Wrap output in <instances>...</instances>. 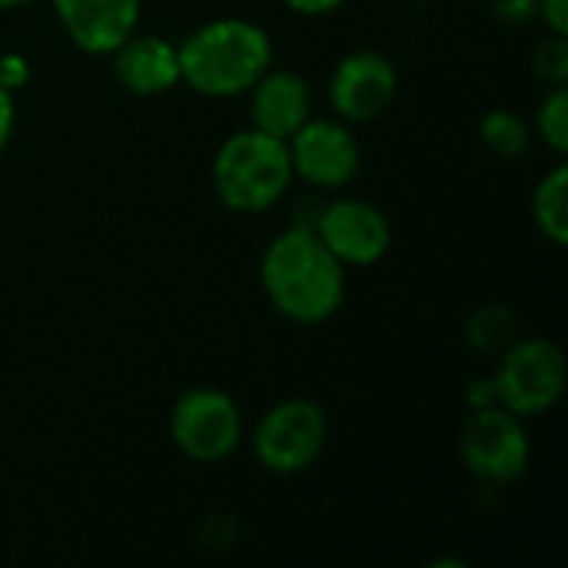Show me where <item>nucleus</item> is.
Returning a JSON list of instances; mask_svg holds the SVG:
<instances>
[{
  "mask_svg": "<svg viewBox=\"0 0 568 568\" xmlns=\"http://www.w3.org/2000/svg\"><path fill=\"white\" fill-rule=\"evenodd\" d=\"M266 303L296 326H320L346 303V266L326 250L310 223L280 230L260 256Z\"/></svg>",
  "mask_w": 568,
  "mask_h": 568,
  "instance_id": "nucleus-1",
  "label": "nucleus"
},
{
  "mask_svg": "<svg viewBox=\"0 0 568 568\" xmlns=\"http://www.w3.org/2000/svg\"><path fill=\"white\" fill-rule=\"evenodd\" d=\"M27 3H33V0H0V10H20Z\"/></svg>",
  "mask_w": 568,
  "mask_h": 568,
  "instance_id": "nucleus-25",
  "label": "nucleus"
},
{
  "mask_svg": "<svg viewBox=\"0 0 568 568\" xmlns=\"http://www.w3.org/2000/svg\"><path fill=\"white\" fill-rule=\"evenodd\" d=\"M329 419L313 399L293 396L270 406L253 429V456L273 476H300L313 469L326 449Z\"/></svg>",
  "mask_w": 568,
  "mask_h": 568,
  "instance_id": "nucleus-5",
  "label": "nucleus"
},
{
  "mask_svg": "<svg viewBox=\"0 0 568 568\" xmlns=\"http://www.w3.org/2000/svg\"><path fill=\"white\" fill-rule=\"evenodd\" d=\"M532 223L552 243H568V163L566 156L532 190Z\"/></svg>",
  "mask_w": 568,
  "mask_h": 568,
  "instance_id": "nucleus-14",
  "label": "nucleus"
},
{
  "mask_svg": "<svg viewBox=\"0 0 568 568\" xmlns=\"http://www.w3.org/2000/svg\"><path fill=\"white\" fill-rule=\"evenodd\" d=\"M496 17L509 27H526L539 20V0H496Z\"/></svg>",
  "mask_w": 568,
  "mask_h": 568,
  "instance_id": "nucleus-20",
  "label": "nucleus"
},
{
  "mask_svg": "<svg viewBox=\"0 0 568 568\" xmlns=\"http://www.w3.org/2000/svg\"><path fill=\"white\" fill-rule=\"evenodd\" d=\"M70 43L90 57H110L136 27L143 0H50Z\"/></svg>",
  "mask_w": 568,
  "mask_h": 568,
  "instance_id": "nucleus-11",
  "label": "nucleus"
},
{
  "mask_svg": "<svg viewBox=\"0 0 568 568\" xmlns=\"http://www.w3.org/2000/svg\"><path fill=\"white\" fill-rule=\"evenodd\" d=\"M250 126L290 140L313 116L310 80L286 67H270L250 90Z\"/></svg>",
  "mask_w": 568,
  "mask_h": 568,
  "instance_id": "nucleus-12",
  "label": "nucleus"
},
{
  "mask_svg": "<svg viewBox=\"0 0 568 568\" xmlns=\"http://www.w3.org/2000/svg\"><path fill=\"white\" fill-rule=\"evenodd\" d=\"M479 140L503 160L526 156L532 146V126L516 110H489L479 120Z\"/></svg>",
  "mask_w": 568,
  "mask_h": 568,
  "instance_id": "nucleus-16",
  "label": "nucleus"
},
{
  "mask_svg": "<svg viewBox=\"0 0 568 568\" xmlns=\"http://www.w3.org/2000/svg\"><path fill=\"white\" fill-rule=\"evenodd\" d=\"M280 3L300 17H326V13H336L346 0H280Z\"/></svg>",
  "mask_w": 568,
  "mask_h": 568,
  "instance_id": "nucleus-23",
  "label": "nucleus"
},
{
  "mask_svg": "<svg viewBox=\"0 0 568 568\" xmlns=\"http://www.w3.org/2000/svg\"><path fill=\"white\" fill-rule=\"evenodd\" d=\"M539 20L549 33H568V0H539Z\"/></svg>",
  "mask_w": 568,
  "mask_h": 568,
  "instance_id": "nucleus-21",
  "label": "nucleus"
},
{
  "mask_svg": "<svg viewBox=\"0 0 568 568\" xmlns=\"http://www.w3.org/2000/svg\"><path fill=\"white\" fill-rule=\"evenodd\" d=\"M496 403V386H493V376H479L469 383L466 389V406L469 409H483V406H493Z\"/></svg>",
  "mask_w": 568,
  "mask_h": 568,
  "instance_id": "nucleus-24",
  "label": "nucleus"
},
{
  "mask_svg": "<svg viewBox=\"0 0 568 568\" xmlns=\"http://www.w3.org/2000/svg\"><path fill=\"white\" fill-rule=\"evenodd\" d=\"M466 346L479 356H499L519 336V316L503 303H486L466 320Z\"/></svg>",
  "mask_w": 568,
  "mask_h": 568,
  "instance_id": "nucleus-15",
  "label": "nucleus"
},
{
  "mask_svg": "<svg viewBox=\"0 0 568 568\" xmlns=\"http://www.w3.org/2000/svg\"><path fill=\"white\" fill-rule=\"evenodd\" d=\"M180 83L210 100L246 97V90L273 67V40L266 27L246 17H216L176 43Z\"/></svg>",
  "mask_w": 568,
  "mask_h": 568,
  "instance_id": "nucleus-2",
  "label": "nucleus"
},
{
  "mask_svg": "<svg viewBox=\"0 0 568 568\" xmlns=\"http://www.w3.org/2000/svg\"><path fill=\"white\" fill-rule=\"evenodd\" d=\"M532 73L549 87L568 83V33H546L532 47Z\"/></svg>",
  "mask_w": 568,
  "mask_h": 568,
  "instance_id": "nucleus-18",
  "label": "nucleus"
},
{
  "mask_svg": "<svg viewBox=\"0 0 568 568\" xmlns=\"http://www.w3.org/2000/svg\"><path fill=\"white\" fill-rule=\"evenodd\" d=\"M13 126H17V100L7 87H0V153L7 150Z\"/></svg>",
  "mask_w": 568,
  "mask_h": 568,
  "instance_id": "nucleus-22",
  "label": "nucleus"
},
{
  "mask_svg": "<svg viewBox=\"0 0 568 568\" xmlns=\"http://www.w3.org/2000/svg\"><path fill=\"white\" fill-rule=\"evenodd\" d=\"M293 176L313 190H343L356 180L363 150L353 123L339 116H310L290 140Z\"/></svg>",
  "mask_w": 568,
  "mask_h": 568,
  "instance_id": "nucleus-8",
  "label": "nucleus"
},
{
  "mask_svg": "<svg viewBox=\"0 0 568 568\" xmlns=\"http://www.w3.org/2000/svg\"><path fill=\"white\" fill-rule=\"evenodd\" d=\"M532 133L556 153H568V87H549V93L542 97V103L536 106V120H532Z\"/></svg>",
  "mask_w": 568,
  "mask_h": 568,
  "instance_id": "nucleus-17",
  "label": "nucleus"
},
{
  "mask_svg": "<svg viewBox=\"0 0 568 568\" xmlns=\"http://www.w3.org/2000/svg\"><path fill=\"white\" fill-rule=\"evenodd\" d=\"M113 77L133 97H160L180 83V53L160 33L133 30L113 53Z\"/></svg>",
  "mask_w": 568,
  "mask_h": 568,
  "instance_id": "nucleus-13",
  "label": "nucleus"
},
{
  "mask_svg": "<svg viewBox=\"0 0 568 568\" xmlns=\"http://www.w3.org/2000/svg\"><path fill=\"white\" fill-rule=\"evenodd\" d=\"M459 453L466 469L483 486H513L526 476L532 463L526 419L503 409L499 403L469 409L459 433Z\"/></svg>",
  "mask_w": 568,
  "mask_h": 568,
  "instance_id": "nucleus-7",
  "label": "nucleus"
},
{
  "mask_svg": "<svg viewBox=\"0 0 568 568\" xmlns=\"http://www.w3.org/2000/svg\"><path fill=\"white\" fill-rule=\"evenodd\" d=\"M30 83V63L23 53H3L0 57V87H7L10 93L23 90Z\"/></svg>",
  "mask_w": 568,
  "mask_h": 568,
  "instance_id": "nucleus-19",
  "label": "nucleus"
},
{
  "mask_svg": "<svg viewBox=\"0 0 568 568\" xmlns=\"http://www.w3.org/2000/svg\"><path fill=\"white\" fill-rule=\"evenodd\" d=\"M216 200L233 213H266L293 186V163L286 140L256 126L226 136L210 166Z\"/></svg>",
  "mask_w": 568,
  "mask_h": 568,
  "instance_id": "nucleus-3",
  "label": "nucleus"
},
{
  "mask_svg": "<svg viewBox=\"0 0 568 568\" xmlns=\"http://www.w3.org/2000/svg\"><path fill=\"white\" fill-rule=\"evenodd\" d=\"M399 90L393 60L379 50H353L329 73V106L339 120L359 126L383 116Z\"/></svg>",
  "mask_w": 568,
  "mask_h": 568,
  "instance_id": "nucleus-10",
  "label": "nucleus"
},
{
  "mask_svg": "<svg viewBox=\"0 0 568 568\" xmlns=\"http://www.w3.org/2000/svg\"><path fill=\"white\" fill-rule=\"evenodd\" d=\"M303 223L316 230V236L346 270L376 266L393 246V223L369 200H356V196L329 200Z\"/></svg>",
  "mask_w": 568,
  "mask_h": 568,
  "instance_id": "nucleus-9",
  "label": "nucleus"
},
{
  "mask_svg": "<svg viewBox=\"0 0 568 568\" xmlns=\"http://www.w3.org/2000/svg\"><path fill=\"white\" fill-rule=\"evenodd\" d=\"M246 436L236 399L213 386L186 389L170 409V439L180 456L200 466L230 459Z\"/></svg>",
  "mask_w": 568,
  "mask_h": 568,
  "instance_id": "nucleus-6",
  "label": "nucleus"
},
{
  "mask_svg": "<svg viewBox=\"0 0 568 568\" xmlns=\"http://www.w3.org/2000/svg\"><path fill=\"white\" fill-rule=\"evenodd\" d=\"M566 353L546 336H516L496 356V403L519 419L546 416L566 396Z\"/></svg>",
  "mask_w": 568,
  "mask_h": 568,
  "instance_id": "nucleus-4",
  "label": "nucleus"
}]
</instances>
